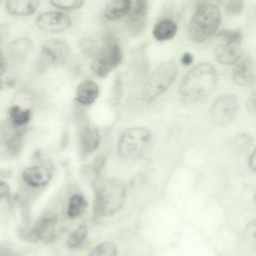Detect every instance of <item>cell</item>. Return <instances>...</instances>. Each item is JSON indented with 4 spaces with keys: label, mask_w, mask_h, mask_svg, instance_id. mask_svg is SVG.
<instances>
[{
    "label": "cell",
    "mask_w": 256,
    "mask_h": 256,
    "mask_svg": "<svg viewBox=\"0 0 256 256\" xmlns=\"http://www.w3.org/2000/svg\"><path fill=\"white\" fill-rule=\"evenodd\" d=\"M33 49L31 39L27 37H20L14 39L9 45V56L11 60L17 64L26 61Z\"/></svg>",
    "instance_id": "e0dca14e"
},
{
    "label": "cell",
    "mask_w": 256,
    "mask_h": 256,
    "mask_svg": "<svg viewBox=\"0 0 256 256\" xmlns=\"http://www.w3.org/2000/svg\"><path fill=\"white\" fill-rule=\"evenodd\" d=\"M231 77L240 87L252 86L256 83V65L250 57L241 58L234 66Z\"/></svg>",
    "instance_id": "7c38bea8"
},
{
    "label": "cell",
    "mask_w": 256,
    "mask_h": 256,
    "mask_svg": "<svg viewBox=\"0 0 256 256\" xmlns=\"http://www.w3.org/2000/svg\"><path fill=\"white\" fill-rule=\"evenodd\" d=\"M8 27L3 24V23H0V42H2L4 39H6L7 35H8Z\"/></svg>",
    "instance_id": "e575fe53"
},
{
    "label": "cell",
    "mask_w": 256,
    "mask_h": 256,
    "mask_svg": "<svg viewBox=\"0 0 256 256\" xmlns=\"http://www.w3.org/2000/svg\"><path fill=\"white\" fill-rule=\"evenodd\" d=\"M182 65H185V66H189L193 63V55L190 53V52H184L181 56V59H180Z\"/></svg>",
    "instance_id": "1f68e13d"
},
{
    "label": "cell",
    "mask_w": 256,
    "mask_h": 256,
    "mask_svg": "<svg viewBox=\"0 0 256 256\" xmlns=\"http://www.w3.org/2000/svg\"><path fill=\"white\" fill-rule=\"evenodd\" d=\"M40 0H6L5 7L11 16L25 17L36 12Z\"/></svg>",
    "instance_id": "ac0fdd59"
},
{
    "label": "cell",
    "mask_w": 256,
    "mask_h": 256,
    "mask_svg": "<svg viewBox=\"0 0 256 256\" xmlns=\"http://www.w3.org/2000/svg\"><path fill=\"white\" fill-rule=\"evenodd\" d=\"M126 186L116 178L100 180L95 186L94 211L99 217L112 216L124 206L126 199Z\"/></svg>",
    "instance_id": "7a4b0ae2"
},
{
    "label": "cell",
    "mask_w": 256,
    "mask_h": 256,
    "mask_svg": "<svg viewBox=\"0 0 256 256\" xmlns=\"http://www.w3.org/2000/svg\"><path fill=\"white\" fill-rule=\"evenodd\" d=\"M151 131L146 127L125 129L118 140V154L124 159H135L142 156L151 142Z\"/></svg>",
    "instance_id": "8992f818"
},
{
    "label": "cell",
    "mask_w": 256,
    "mask_h": 256,
    "mask_svg": "<svg viewBox=\"0 0 256 256\" xmlns=\"http://www.w3.org/2000/svg\"><path fill=\"white\" fill-rule=\"evenodd\" d=\"M117 245L112 241H105L99 243L89 252L88 256H117Z\"/></svg>",
    "instance_id": "cb8c5ba5"
},
{
    "label": "cell",
    "mask_w": 256,
    "mask_h": 256,
    "mask_svg": "<svg viewBox=\"0 0 256 256\" xmlns=\"http://www.w3.org/2000/svg\"><path fill=\"white\" fill-rule=\"evenodd\" d=\"M148 11V0H135V6L133 7L130 16L145 18Z\"/></svg>",
    "instance_id": "83f0119b"
},
{
    "label": "cell",
    "mask_w": 256,
    "mask_h": 256,
    "mask_svg": "<svg viewBox=\"0 0 256 256\" xmlns=\"http://www.w3.org/2000/svg\"><path fill=\"white\" fill-rule=\"evenodd\" d=\"M101 144V135L95 126L84 125L79 131V146L83 155L87 156L94 153Z\"/></svg>",
    "instance_id": "4fadbf2b"
},
{
    "label": "cell",
    "mask_w": 256,
    "mask_h": 256,
    "mask_svg": "<svg viewBox=\"0 0 256 256\" xmlns=\"http://www.w3.org/2000/svg\"><path fill=\"white\" fill-rule=\"evenodd\" d=\"M221 11L211 3L199 5L193 13L189 25L188 36L195 43H203L214 36L221 24Z\"/></svg>",
    "instance_id": "3957f363"
},
{
    "label": "cell",
    "mask_w": 256,
    "mask_h": 256,
    "mask_svg": "<svg viewBox=\"0 0 256 256\" xmlns=\"http://www.w3.org/2000/svg\"><path fill=\"white\" fill-rule=\"evenodd\" d=\"M85 0H48V2L61 10H77L81 8Z\"/></svg>",
    "instance_id": "d4e9b609"
},
{
    "label": "cell",
    "mask_w": 256,
    "mask_h": 256,
    "mask_svg": "<svg viewBox=\"0 0 256 256\" xmlns=\"http://www.w3.org/2000/svg\"><path fill=\"white\" fill-rule=\"evenodd\" d=\"M246 109L249 114L256 116V90L251 93V95L246 100Z\"/></svg>",
    "instance_id": "f546056e"
},
{
    "label": "cell",
    "mask_w": 256,
    "mask_h": 256,
    "mask_svg": "<svg viewBox=\"0 0 256 256\" xmlns=\"http://www.w3.org/2000/svg\"><path fill=\"white\" fill-rule=\"evenodd\" d=\"M122 59L123 53L117 39L107 35L92 57L91 70L95 76L104 78L122 62Z\"/></svg>",
    "instance_id": "277c9868"
},
{
    "label": "cell",
    "mask_w": 256,
    "mask_h": 256,
    "mask_svg": "<svg viewBox=\"0 0 256 256\" xmlns=\"http://www.w3.org/2000/svg\"><path fill=\"white\" fill-rule=\"evenodd\" d=\"M70 55L69 45L60 39H51L45 42L40 50L38 67L42 69L63 65Z\"/></svg>",
    "instance_id": "52a82bcc"
},
{
    "label": "cell",
    "mask_w": 256,
    "mask_h": 256,
    "mask_svg": "<svg viewBox=\"0 0 256 256\" xmlns=\"http://www.w3.org/2000/svg\"><path fill=\"white\" fill-rule=\"evenodd\" d=\"M0 256H15L14 253L7 248H0Z\"/></svg>",
    "instance_id": "d590c367"
},
{
    "label": "cell",
    "mask_w": 256,
    "mask_h": 256,
    "mask_svg": "<svg viewBox=\"0 0 256 256\" xmlns=\"http://www.w3.org/2000/svg\"><path fill=\"white\" fill-rule=\"evenodd\" d=\"M248 164L249 167L252 171L256 172V148L253 149V151L251 152L250 156H249V160H248Z\"/></svg>",
    "instance_id": "836d02e7"
},
{
    "label": "cell",
    "mask_w": 256,
    "mask_h": 256,
    "mask_svg": "<svg viewBox=\"0 0 256 256\" xmlns=\"http://www.w3.org/2000/svg\"><path fill=\"white\" fill-rule=\"evenodd\" d=\"M254 202H255V204H256V189H255V191H254Z\"/></svg>",
    "instance_id": "8d00e7d4"
},
{
    "label": "cell",
    "mask_w": 256,
    "mask_h": 256,
    "mask_svg": "<svg viewBox=\"0 0 256 256\" xmlns=\"http://www.w3.org/2000/svg\"><path fill=\"white\" fill-rule=\"evenodd\" d=\"M99 95V86L92 80L86 79L80 82L75 90V101L83 106H89L95 102Z\"/></svg>",
    "instance_id": "2e32d148"
},
{
    "label": "cell",
    "mask_w": 256,
    "mask_h": 256,
    "mask_svg": "<svg viewBox=\"0 0 256 256\" xmlns=\"http://www.w3.org/2000/svg\"><path fill=\"white\" fill-rule=\"evenodd\" d=\"M227 14L231 16H238L244 10V0H228L225 5Z\"/></svg>",
    "instance_id": "4316f807"
},
{
    "label": "cell",
    "mask_w": 256,
    "mask_h": 256,
    "mask_svg": "<svg viewBox=\"0 0 256 256\" xmlns=\"http://www.w3.org/2000/svg\"><path fill=\"white\" fill-rule=\"evenodd\" d=\"M88 209V201L81 193H73L68 198L66 215L70 220H75L82 217Z\"/></svg>",
    "instance_id": "44dd1931"
},
{
    "label": "cell",
    "mask_w": 256,
    "mask_h": 256,
    "mask_svg": "<svg viewBox=\"0 0 256 256\" xmlns=\"http://www.w3.org/2000/svg\"><path fill=\"white\" fill-rule=\"evenodd\" d=\"M59 219L55 214L43 215L27 231V239L31 242L50 244L55 241L58 235Z\"/></svg>",
    "instance_id": "9c48e42d"
},
{
    "label": "cell",
    "mask_w": 256,
    "mask_h": 256,
    "mask_svg": "<svg viewBox=\"0 0 256 256\" xmlns=\"http://www.w3.org/2000/svg\"><path fill=\"white\" fill-rule=\"evenodd\" d=\"M240 110L239 99L236 95L227 93L218 96L211 105L210 115L213 121L220 125H227L234 121Z\"/></svg>",
    "instance_id": "ba28073f"
},
{
    "label": "cell",
    "mask_w": 256,
    "mask_h": 256,
    "mask_svg": "<svg viewBox=\"0 0 256 256\" xmlns=\"http://www.w3.org/2000/svg\"><path fill=\"white\" fill-rule=\"evenodd\" d=\"M7 71V61L3 51L0 48V77Z\"/></svg>",
    "instance_id": "d6a6232c"
},
{
    "label": "cell",
    "mask_w": 256,
    "mask_h": 256,
    "mask_svg": "<svg viewBox=\"0 0 256 256\" xmlns=\"http://www.w3.org/2000/svg\"><path fill=\"white\" fill-rule=\"evenodd\" d=\"M70 17L58 10H51L41 13L35 21L36 26L45 33H59L71 26Z\"/></svg>",
    "instance_id": "30bf717a"
},
{
    "label": "cell",
    "mask_w": 256,
    "mask_h": 256,
    "mask_svg": "<svg viewBox=\"0 0 256 256\" xmlns=\"http://www.w3.org/2000/svg\"><path fill=\"white\" fill-rule=\"evenodd\" d=\"M177 71L178 67L174 61H166L159 64L144 85L142 99L146 102H151L165 93L174 82Z\"/></svg>",
    "instance_id": "5b68a950"
},
{
    "label": "cell",
    "mask_w": 256,
    "mask_h": 256,
    "mask_svg": "<svg viewBox=\"0 0 256 256\" xmlns=\"http://www.w3.org/2000/svg\"><path fill=\"white\" fill-rule=\"evenodd\" d=\"M88 236V226L85 222L79 224L74 228L66 238V246L69 249H78L86 241Z\"/></svg>",
    "instance_id": "7402d4cb"
},
{
    "label": "cell",
    "mask_w": 256,
    "mask_h": 256,
    "mask_svg": "<svg viewBox=\"0 0 256 256\" xmlns=\"http://www.w3.org/2000/svg\"><path fill=\"white\" fill-rule=\"evenodd\" d=\"M177 30L178 26L174 20L163 18L155 23L152 29V35L155 40L163 42L173 39L177 34Z\"/></svg>",
    "instance_id": "d6986e66"
},
{
    "label": "cell",
    "mask_w": 256,
    "mask_h": 256,
    "mask_svg": "<svg viewBox=\"0 0 256 256\" xmlns=\"http://www.w3.org/2000/svg\"><path fill=\"white\" fill-rule=\"evenodd\" d=\"M132 9L131 0H109L104 6L101 15L107 21H115L130 14Z\"/></svg>",
    "instance_id": "5bb4252c"
},
{
    "label": "cell",
    "mask_w": 256,
    "mask_h": 256,
    "mask_svg": "<svg viewBox=\"0 0 256 256\" xmlns=\"http://www.w3.org/2000/svg\"><path fill=\"white\" fill-rule=\"evenodd\" d=\"M218 75L213 64L202 62L193 66L182 78L179 93L188 103H196L207 98L217 85Z\"/></svg>",
    "instance_id": "6da1fadb"
},
{
    "label": "cell",
    "mask_w": 256,
    "mask_h": 256,
    "mask_svg": "<svg viewBox=\"0 0 256 256\" xmlns=\"http://www.w3.org/2000/svg\"><path fill=\"white\" fill-rule=\"evenodd\" d=\"M215 58L222 65H235L242 58L241 44L221 43L215 51Z\"/></svg>",
    "instance_id": "9a60e30c"
},
{
    "label": "cell",
    "mask_w": 256,
    "mask_h": 256,
    "mask_svg": "<svg viewBox=\"0 0 256 256\" xmlns=\"http://www.w3.org/2000/svg\"><path fill=\"white\" fill-rule=\"evenodd\" d=\"M11 196V188L9 186V184L0 179V200H4L7 199Z\"/></svg>",
    "instance_id": "4dcf8cb0"
},
{
    "label": "cell",
    "mask_w": 256,
    "mask_h": 256,
    "mask_svg": "<svg viewBox=\"0 0 256 256\" xmlns=\"http://www.w3.org/2000/svg\"><path fill=\"white\" fill-rule=\"evenodd\" d=\"M216 39L220 41V43H234V44H241L243 35L239 29H222L217 31L215 34Z\"/></svg>",
    "instance_id": "603a6c76"
},
{
    "label": "cell",
    "mask_w": 256,
    "mask_h": 256,
    "mask_svg": "<svg viewBox=\"0 0 256 256\" xmlns=\"http://www.w3.org/2000/svg\"><path fill=\"white\" fill-rule=\"evenodd\" d=\"M79 47H80V49L82 50V52L84 54H86L87 56L92 58L93 55L95 54L98 46H97L96 42L93 39H91V38H84V39H82L80 41Z\"/></svg>",
    "instance_id": "f1b7e54d"
},
{
    "label": "cell",
    "mask_w": 256,
    "mask_h": 256,
    "mask_svg": "<svg viewBox=\"0 0 256 256\" xmlns=\"http://www.w3.org/2000/svg\"><path fill=\"white\" fill-rule=\"evenodd\" d=\"M32 118V111L30 108H24L20 105L14 104L8 110V122L17 129H25Z\"/></svg>",
    "instance_id": "ffe728a7"
},
{
    "label": "cell",
    "mask_w": 256,
    "mask_h": 256,
    "mask_svg": "<svg viewBox=\"0 0 256 256\" xmlns=\"http://www.w3.org/2000/svg\"><path fill=\"white\" fill-rule=\"evenodd\" d=\"M53 177V170L47 164H34L26 167L21 173L23 183L32 189L46 187Z\"/></svg>",
    "instance_id": "8fae6325"
},
{
    "label": "cell",
    "mask_w": 256,
    "mask_h": 256,
    "mask_svg": "<svg viewBox=\"0 0 256 256\" xmlns=\"http://www.w3.org/2000/svg\"><path fill=\"white\" fill-rule=\"evenodd\" d=\"M244 239L245 241L256 248V218L251 219L244 227Z\"/></svg>",
    "instance_id": "484cf974"
},
{
    "label": "cell",
    "mask_w": 256,
    "mask_h": 256,
    "mask_svg": "<svg viewBox=\"0 0 256 256\" xmlns=\"http://www.w3.org/2000/svg\"><path fill=\"white\" fill-rule=\"evenodd\" d=\"M1 1H2V0H0V2H1Z\"/></svg>",
    "instance_id": "74e56055"
}]
</instances>
